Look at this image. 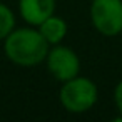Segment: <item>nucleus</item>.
<instances>
[{
	"label": "nucleus",
	"instance_id": "nucleus-5",
	"mask_svg": "<svg viewBox=\"0 0 122 122\" xmlns=\"http://www.w3.org/2000/svg\"><path fill=\"white\" fill-rule=\"evenodd\" d=\"M55 10V0H20V14L30 25H40Z\"/></svg>",
	"mask_w": 122,
	"mask_h": 122
},
{
	"label": "nucleus",
	"instance_id": "nucleus-4",
	"mask_svg": "<svg viewBox=\"0 0 122 122\" xmlns=\"http://www.w3.org/2000/svg\"><path fill=\"white\" fill-rule=\"evenodd\" d=\"M47 65H49L50 74L60 82H67V80L77 77L79 69H80L77 54L69 47L52 49L47 54Z\"/></svg>",
	"mask_w": 122,
	"mask_h": 122
},
{
	"label": "nucleus",
	"instance_id": "nucleus-2",
	"mask_svg": "<svg viewBox=\"0 0 122 122\" xmlns=\"http://www.w3.org/2000/svg\"><path fill=\"white\" fill-rule=\"evenodd\" d=\"M60 102L69 112H85L97 102V87L90 79L74 77L60 89Z\"/></svg>",
	"mask_w": 122,
	"mask_h": 122
},
{
	"label": "nucleus",
	"instance_id": "nucleus-8",
	"mask_svg": "<svg viewBox=\"0 0 122 122\" xmlns=\"http://www.w3.org/2000/svg\"><path fill=\"white\" fill-rule=\"evenodd\" d=\"M114 99H115V105H117L119 112L122 114V80L117 84V87L114 90Z\"/></svg>",
	"mask_w": 122,
	"mask_h": 122
},
{
	"label": "nucleus",
	"instance_id": "nucleus-1",
	"mask_svg": "<svg viewBox=\"0 0 122 122\" xmlns=\"http://www.w3.org/2000/svg\"><path fill=\"white\" fill-rule=\"evenodd\" d=\"M5 55L19 65H37L49 54V42L34 29L12 30L5 37Z\"/></svg>",
	"mask_w": 122,
	"mask_h": 122
},
{
	"label": "nucleus",
	"instance_id": "nucleus-7",
	"mask_svg": "<svg viewBox=\"0 0 122 122\" xmlns=\"http://www.w3.org/2000/svg\"><path fill=\"white\" fill-rule=\"evenodd\" d=\"M14 24H15V19L10 9L5 7L4 4H0V39H5L12 32Z\"/></svg>",
	"mask_w": 122,
	"mask_h": 122
},
{
	"label": "nucleus",
	"instance_id": "nucleus-6",
	"mask_svg": "<svg viewBox=\"0 0 122 122\" xmlns=\"http://www.w3.org/2000/svg\"><path fill=\"white\" fill-rule=\"evenodd\" d=\"M40 34L45 37L49 44H59L67 34V24L62 19L50 15L47 20L40 24Z\"/></svg>",
	"mask_w": 122,
	"mask_h": 122
},
{
	"label": "nucleus",
	"instance_id": "nucleus-3",
	"mask_svg": "<svg viewBox=\"0 0 122 122\" xmlns=\"http://www.w3.org/2000/svg\"><path fill=\"white\" fill-rule=\"evenodd\" d=\"M90 19L97 32L114 37L122 32V0H94Z\"/></svg>",
	"mask_w": 122,
	"mask_h": 122
}]
</instances>
